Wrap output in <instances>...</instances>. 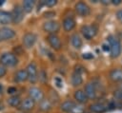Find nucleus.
<instances>
[{
  "label": "nucleus",
  "mask_w": 122,
  "mask_h": 113,
  "mask_svg": "<svg viewBox=\"0 0 122 113\" xmlns=\"http://www.w3.org/2000/svg\"><path fill=\"white\" fill-rule=\"evenodd\" d=\"M108 42H109V45H110V47H111V56L112 58H116L119 56L120 54V51H121V46H120V43L119 41L114 38L113 36L110 35L108 37Z\"/></svg>",
  "instance_id": "f257e3e1"
},
{
  "label": "nucleus",
  "mask_w": 122,
  "mask_h": 113,
  "mask_svg": "<svg viewBox=\"0 0 122 113\" xmlns=\"http://www.w3.org/2000/svg\"><path fill=\"white\" fill-rule=\"evenodd\" d=\"M0 63L3 66H14L17 65L18 60L14 54L6 52L0 57Z\"/></svg>",
  "instance_id": "f03ea898"
},
{
  "label": "nucleus",
  "mask_w": 122,
  "mask_h": 113,
  "mask_svg": "<svg viewBox=\"0 0 122 113\" xmlns=\"http://www.w3.org/2000/svg\"><path fill=\"white\" fill-rule=\"evenodd\" d=\"M96 32H97V27L95 25H92V26L86 25L81 28V33L87 40L92 39V37L95 36Z\"/></svg>",
  "instance_id": "7ed1b4c3"
},
{
  "label": "nucleus",
  "mask_w": 122,
  "mask_h": 113,
  "mask_svg": "<svg viewBox=\"0 0 122 113\" xmlns=\"http://www.w3.org/2000/svg\"><path fill=\"white\" fill-rule=\"evenodd\" d=\"M74 9L76 11V13L80 16H88L91 13V9L90 7L84 3V2H78L75 4L74 6Z\"/></svg>",
  "instance_id": "20e7f679"
},
{
  "label": "nucleus",
  "mask_w": 122,
  "mask_h": 113,
  "mask_svg": "<svg viewBox=\"0 0 122 113\" xmlns=\"http://www.w3.org/2000/svg\"><path fill=\"white\" fill-rule=\"evenodd\" d=\"M59 24L54 20H50L43 24V29L50 34H54L55 32H57L59 30Z\"/></svg>",
  "instance_id": "39448f33"
},
{
  "label": "nucleus",
  "mask_w": 122,
  "mask_h": 113,
  "mask_svg": "<svg viewBox=\"0 0 122 113\" xmlns=\"http://www.w3.org/2000/svg\"><path fill=\"white\" fill-rule=\"evenodd\" d=\"M24 17V12H23V9L20 6H15L11 11V19L12 22L14 24H19Z\"/></svg>",
  "instance_id": "423d86ee"
},
{
  "label": "nucleus",
  "mask_w": 122,
  "mask_h": 113,
  "mask_svg": "<svg viewBox=\"0 0 122 113\" xmlns=\"http://www.w3.org/2000/svg\"><path fill=\"white\" fill-rule=\"evenodd\" d=\"M27 72H28V77L30 83H35L37 81V67L34 63H30L27 66Z\"/></svg>",
  "instance_id": "0eeeda50"
},
{
  "label": "nucleus",
  "mask_w": 122,
  "mask_h": 113,
  "mask_svg": "<svg viewBox=\"0 0 122 113\" xmlns=\"http://www.w3.org/2000/svg\"><path fill=\"white\" fill-rule=\"evenodd\" d=\"M22 42H23V45L25 47L30 48L33 47V45L36 42V36L33 33H30V32L26 33L22 38Z\"/></svg>",
  "instance_id": "6e6552de"
},
{
  "label": "nucleus",
  "mask_w": 122,
  "mask_h": 113,
  "mask_svg": "<svg viewBox=\"0 0 122 113\" xmlns=\"http://www.w3.org/2000/svg\"><path fill=\"white\" fill-rule=\"evenodd\" d=\"M48 42L50 44V46L55 49V50H59L62 47V44H61V41L59 39V37L56 35V34H50L48 36Z\"/></svg>",
  "instance_id": "1a4fd4ad"
},
{
  "label": "nucleus",
  "mask_w": 122,
  "mask_h": 113,
  "mask_svg": "<svg viewBox=\"0 0 122 113\" xmlns=\"http://www.w3.org/2000/svg\"><path fill=\"white\" fill-rule=\"evenodd\" d=\"M15 36V31L10 28H3L0 29V41H7Z\"/></svg>",
  "instance_id": "9d476101"
},
{
  "label": "nucleus",
  "mask_w": 122,
  "mask_h": 113,
  "mask_svg": "<svg viewBox=\"0 0 122 113\" xmlns=\"http://www.w3.org/2000/svg\"><path fill=\"white\" fill-rule=\"evenodd\" d=\"M85 94L89 99L96 98V88L93 83H89L85 85Z\"/></svg>",
  "instance_id": "9b49d317"
},
{
  "label": "nucleus",
  "mask_w": 122,
  "mask_h": 113,
  "mask_svg": "<svg viewBox=\"0 0 122 113\" xmlns=\"http://www.w3.org/2000/svg\"><path fill=\"white\" fill-rule=\"evenodd\" d=\"M62 24H63V28L66 31H71L75 27V20L73 19L72 16H67L64 18Z\"/></svg>",
  "instance_id": "f8f14e48"
},
{
  "label": "nucleus",
  "mask_w": 122,
  "mask_h": 113,
  "mask_svg": "<svg viewBox=\"0 0 122 113\" xmlns=\"http://www.w3.org/2000/svg\"><path fill=\"white\" fill-rule=\"evenodd\" d=\"M29 94L30 96L31 99H33L34 101H39L41 102L43 100V92L37 88V87H31L29 89Z\"/></svg>",
  "instance_id": "ddd939ff"
},
{
  "label": "nucleus",
  "mask_w": 122,
  "mask_h": 113,
  "mask_svg": "<svg viewBox=\"0 0 122 113\" xmlns=\"http://www.w3.org/2000/svg\"><path fill=\"white\" fill-rule=\"evenodd\" d=\"M110 78L113 82H122V69L121 68H114L110 72Z\"/></svg>",
  "instance_id": "4468645a"
},
{
  "label": "nucleus",
  "mask_w": 122,
  "mask_h": 113,
  "mask_svg": "<svg viewBox=\"0 0 122 113\" xmlns=\"http://www.w3.org/2000/svg\"><path fill=\"white\" fill-rule=\"evenodd\" d=\"M34 106V100L31 99V98H27L25 99L21 104H20V108L22 110H25V111H28V110H30L32 109Z\"/></svg>",
  "instance_id": "2eb2a0df"
},
{
  "label": "nucleus",
  "mask_w": 122,
  "mask_h": 113,
  "mask_svg": "<svg viewBox=\"0 0 122 113\" xmlns=\"http://www.w3.org/2000/svg\"><path fill=\"white\" fill-rule=\"evenodd\" d=\"M90 109L91 111H92L93 113H103L105 112L108 108L107 106L102 104V103H95V104H92L91 106H90Z\"/></svg>",
  "instance_id": "dca6fc26"
},
{
  "label": "nucleus",
  "mask_w": 122,
  "mask_h": 113,
  "mask_svg": "<svg viewBox=\"0 0 122 113\" xmlns=\"http://www.w3.org/2000/svg\"><path fill=\"white\" fill-rule=\"evenodd\" d=\"M12 22L11 19V13H9L4 10H0V24L1 25H7Z\"/></svg>",
  "instance_id": "f3484780"
},
{
  "label": "nucleus",
  "mask_w": 122,
  "mask_h": 113,
  "mask_svg": "<svg viewBox=\"0 0 122 113\" xmlns=\"http://www.w3.org/2000/svg\"><path fill=\"white\" fill-rule=\"evenodd\" d=\"M71 44L74 48L79 49L82 47V40L80 36L78 34H72L71 36Z\"/></svg>",
  "instance_id": "a211bd4d"
},
{
  "label": "nucleus",
  "mask_w": 122,
  "mask_h": 113,
  "mask_svg": "<svg viewBox=\"0 0 122 113\" xmlns=\"http://www.w3.org/2000/svg\"><path fill=\"white\" fill-rule=\"evenodd\" d=\"M71 85H74V86H77V85H80L82 83H83V79H82V75L76 71H74L71 75Z\"/></svg>",
  "instance_id": "6ab92c4d"
},
{
  "label": "nucleus",
  "mask_w": 122,
  "mask_h": 113,
  "mask_svg": "<svg viewBox=\"0 0 122 113\" xmlns=\"http://www.w3.org/2000/svg\"><path fill=\"white\" fill-rule=\"evenodd\" d=\"M29 77H28V72H27V69H20L16 72L15 74V81L21 83V82H25L26 80H28Z\"/></svg>",
  "instance_id": "aec40b11"
},
{
  "label": "nucleus",
  "mask_w": 122,
  "mask_h": 113,
  "mask_svg": "<svg viewBox=\"0 0 122 113\" xmlns=\"http://www.w3.org/2000/svg\"><path fill=\"white\" fill-rule=\"evenodd\" d=\"M74 99L80 104H84L88 101V97L86 96V94L83 90H76L74 92Z\"/></svg>",
  "instance_id": "412c9836"
},
{
  "label": "nucleus",
  "mask_w": 122,
  "mask_h": 113,
  "mask_svg": "<svg viewBox=\"0 0 122 113\" xmlns=\"http://www.w3.org/2000/svg\"><path fill=\"white\" fill-rule=\"evenodd\" d=\"M75 104L71 101H66L61 104V109L65 112H71L72 109L74 108Z\"/></svg>",
  "instance_id": "4be33fe9"
},
{
  "label": "nucleus",
  "mask_w": 122,
  "mask_h": 113,
  "mask_svg": "<svg viewBox=\"0 0 122 113\" xmlns=\"http://www.w3.org/2000/svg\"><path fill=\"white\" fill-rule=\"evenodd\" d=\"M34 7V1L33 0H25L23 1V9L26 12H30Z\"/></svg>",
  "instance_id": "5701e85b"
},
{
  "label": "nucleus",
  "mask_w": 122,
  "mask_h": 113,
  "mask_svg": "<svg viewBox=\"0 0 122 113\" xmlns=\"http://www.w3.org/2000/svg\"><path fill=\"white\" fill-rule=\"evenodd\" d=\"M8 104L10 105V106H13V107H16L18 105L21 104V100L18 96H11L8 99Z\"/></svg>",
  "instance_id": "b1692460"
},
{
  "label": "nucleus",
  "mask_w": 122,
  "mask_h": 113,
  "mask_svg": "<svg viewBox=\"0 0 122 113\" xmlns=\"http://www.w3.org/2000/svg\"><path fill=\"white\" fill-rule=\"evenodd\" d=\"M39 105H40V109L43 111H48L51 109V103L49 100H42Z\"/></svg>",
  "instance_id": "393cba45"
},
{
  "label": "nucleus",
  "mask_w": 122,
  "mask_h": 113,
  "mask_svg": "<svg viewBox=\"0 0 122 113\" xmlns=\"http://www.w3.org/2000/svg\"><path fill=\"white\" fill-rule=\"evenodd\" d=\"M112 95H113V98H114L115 100H117V101H122V89L118 88V89L114 90Z\"/></svg>",
  "instance_id": "a878e982"
},
{
  "label": "nucleus",
  "mask_w": 122,
  "mask_h": 113,
  "mask_svg": "<svg viewBox=\"0 0 122 113\" xmlns=\"http://www.w3.org/2000/svg\"><path fill=\"white\" fill-rule=\"evenodd\" d=\"M57 1L56 0H44L42 1L43 5H46L47 7H53L54 5H56Z\"/></svg>",
  "instance_id": "bb28decb"
},
{
  "label": "nucleus",
  "mask_w": 122,
  "mask_h": 113,
  "mask_svg": "<svg viewBox=\"0 0 122 113\" xmlns=\"http://www.w3.org/2000/svg\"><path fill=\"white\" fill-rule=\"evenodd\" d=\"M83 112H84V107L82 105H77V104H75L74 108L71 111V113H83Z\"/></svg>",
  "instance_id": "cd10ccee"
},
{
  "label": "nucleus",
  "mask_w": 122,
  "mask_h": 113,
  "mask_svg": "<svg viewBox=\"0 0 122 113\" xmlns=\"http://www.w3.org/2000/svg\"><path fill=\"white\" fill-rule=\"evenodd\" d=\"M54 82H55V85H56L57 87H59V88H62V87H63V81H62L61 78L55 77V78H54Z\"/></svg>",
  "instance_id": "c85d7f7f"
},
{
  "label": "nucleus",
  "mask_w": 122,
  "mask_h": 113,
  "mask_svg": "<svg viewBox=\"0 0 122 113\" xmlns=\"http://www.w3.org/2000/svg\"><path fill=\"white\" fill-rule=\"evenodd\" d=\"M82 58L83 59H86V60H89V59H92L93 58V55H92V53L86 52V53H83L82 54Z\"/></svg>",
  "instance_id": "c756f323"
},
{
  "label": "nucleus",
  "mask_w": 122,
  "mask_h": 113,
  "mask_svg": "<svg viewBox=\"0 0 122 113\" xmlns=\"http://www.w3.org/2000/svg\"><path fill=\"white\" fill-rule=\"evenodd\" d=\"M116 106H117L116 103H115L114 101H111V102L108 104V105H107V108H108V109H114Z\"/></svg>",
  "instance_id": "7c9ffc66"
},
{
  "label": "nucleus",
  "mask_w": 122,
  "mask_h": 113,
  "mask_svg": "<svg viewBox=\"0 0 122 113\" xmlns=\"http://www.w3.org/2000/svg\"><path fill=\"white\" fill-rule=\"evenodd\" d=\"M39 79H40L42 82H46V81H47V74H46V72H45L44 70L41 71V73H40V75H39Z\"/></svg>",
  "instance_id": "2f4dec72"
},
{
  "label": "nucleus",
  "mask_w": 122,
  "mask_h": 113,
  "mask_svg": "<svg viewBox=\"0 0 122 113\" xmlns=\"http://www.w3.org/2000/svg\"><path fill=\"white\" fill-rule=\"evenodd\" d=\"M54 15H55V12H53V11H47V12L44 13V17L45 18H51V17H52Z\"/></svg>",
  "instance_id": "473e14b6"
},
{
  "label": "nucleus",
  "mask_w": 122,
  "mask_h": 113,
  "mask_svg": "<svg viewBox=\"0 0 122 113\" xmlns=\"http://www.w3.org/2000/svg\"><path fill=\"white\" fill-rule=\"evenodd\" d=\"M16 91H17V89H16V87H14V86H10V87L7 89L8 94H13V93H15Z\"/></svg>",
  "instance_id": "72a5a7b5"
},
{
  "label": "nucleus",
  "mask_w": 122,
  "mask_h": 113,
  "mask_svg": "<svg viewBox=\"0 0 122 113\" xmlns=\"http://www.w3.org/2000/svg\"><path fill=\"white\" fill-rule=\"evenodd\" d=\"M6 67L3 66H0V78H2L5 74H6Z\"/></svg>",
  "instance_id": "f704fd0d"
},
{
  "label": "nucleus",
  "mask_w": 122,
  "mask_h": 113,
  "mask_svg": "<svg viewBox=\"0 0 122 113\" xmlns=\"http://www.w3.org/2000/svg\"><path fill=\"white\" fill-rule=\"evenodd\" d=\"M116 17H117V19L122 23V9H119V10L116 11Z\"/></svg>",
  "instance_id": "c9c22d12"
},
{
  "label": "nucleus",
  "mask_w": 122,
  "mask_h": 113,
  "mask_svg": "<svg viewBox=\"0 0 122 113\" xmlns=\"http://www.w3.org/2000/svg\"><path fill=\"white\" fill-rule=\"evenodd\" d=\"M102 49L104 51H111V47H110V45H106V44H103L102 45Z\"/></svg>",
  "instance_id": "e433bc0d"
},
{
  "label": "nucleus",
  "mask_w": 122,
  "mask_h": 113,
  "mask_svg": "<svg viewBox=\"0 0 122 113\" xmlns=\"http://www.w3.org/2000/svg\"><path fill=\"white\" fill-rule=\"evenodd\" d=\"M111 3L116 6V5H120V4L122 3V1H121V0H112V1H111Z\"/></svg>",
  "instance_id": "4c0bfd02"
},
{
  "label": "nucleus",
  "mask_w": 122,
  "mask_h": 113,
  "mask_svg": "<svg viewBox=\"0 0 122 113\" xmlns=\"http://www.w3.org/2000/svg\"><path fill=\"white\" fill-rule=\"evenodd\" d=\"M101 3H103V4H105V5H106V4H109V2H107L106 0H103V1H101Z\"/></svg>",
  "instance_id": "58836bf2"
},
{
  "label": "nucleus",
  "mask_w": 122,
  "mask_h": 113,
  "mask_svg": "<svg viewBox=\"0 0 122 113\" xmlns=\"http://www.w3.org/2000/svg\"><path fill=\"white\" fill-rule=\"evenodd\" d=\"M5 3V0H0V6H2Z\"/></svg>",
  "instance_id": "ea45409f"
},
{
  "label": "nucleus",
  "mask_w": 122,
  "mask_h": 113,
  "mask_svg": "<svg viewBox=\"0 0 122 113\" xmlns=\"http://www.w3.org/2000/svg\"><path fill=\"white\" fill-rule=\"evenodd\" d=\"M2 91H3V85H2L1 84H0V93H1Z\"/></svg>",
  "instance_id": "a19ab883"
},
{
  "label": "nucleus",
  "mask_w": 122,
  "mask_h": 113,
  "mask_svg": "<svg viewBox=\"0 0 122 113\" xmlns=\"http://www.w3.org/2000/svg\"><path fill=\"white\" fill-rule=\"evenodd\" d=\"M119 88H120V89H122V84L120 85V87H119Z\"/></svg>",
  "instance_id": "79ce46f5"
}]
</instances>
